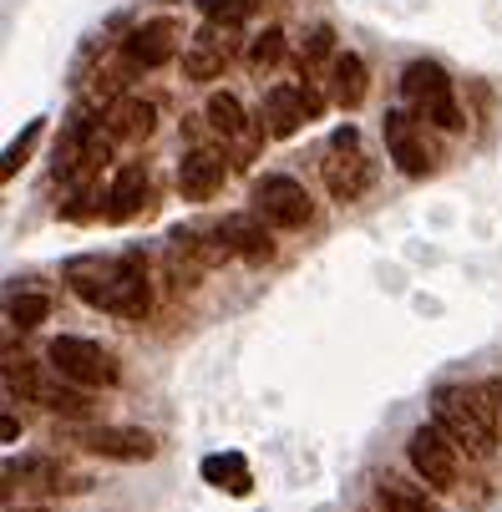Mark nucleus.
Returning a JSON list of instances; mask_svg holds the SVG:
<instances>
[{
    "mask_svg": "<svg viewBox=\"0 0 502 512\" xmlns=\"http://www.w3.org/2000/svg\"><path fill=\"white\" fill-rule=\"evenodd\" d=\"M153 310V279H148V259H142L137 249L117 254V284H112V305L107 315L117 320H142Z\"/></svg>",
    "mask_w": 502,
    "mask_h": 512,
    "instance_id": "nucleus-12",
    "label": "nucleus"
},
{
    "mask_svg": "<svg viewBox=\"0 0 502 512\" xmlns=\"http://www.w3.org/2000/svg\"><path fill=\"white\" fill-rule=\"evenodd\" d=\"M46 360L56 365L66 381H77V386H87V391H107V386L122 381L117 355L102 350V345L87 340V335H56V340L46 345Z\"/></svg>",
    "mask_w": 502,
    "mask_h": 512,
    "instance_id": "nucleus-4",
    "label": "nucleus"
},
{
    "mask_svg": "<svg viewBox=\"0 0 502 512\" xmlns=\"http://www.w3.org/2000/svg\"><path fill=\"white\" fill-rule=\"evenodd\" d=\"M224 239L234 244V254L244 259V264H254V269H264L269 259H274V234L264 229V218L259 213H234V218H224Z\"/></svg>",
    "mask_w": 502,
    "mask_h": 512,
    "instance_id": "nucleus-18",
    "label": "nucleus"
},
{
    "mask_svg": "<svg viewBox=\"0 0 502 512\" xmlns=\"http://www.w3.org/2000/svg\"><path fill=\"white\" fill-rule=\"evenodd\" d=\"M77 447H87L102 462H153L158 436L142 426H87V431H77Z\"/></svg>",
    "mask_w": 502,
    "mask_h": 512,
    "instance_id": "nucleus-8",
    "label": "nucleus"
},
{
    "mask_svg": "<svg viewBox=\"0 0 502 512\" xmlns=\"http://www.w3.org/2000/svg\"><path fill=\"white\" fill-rule=\"evenodd\" d=\"M224 178H229V158H224L219 148H193V153L178 163V193H183L188 203H208L213 193L224 188Z\"/></svg>",
    "mask_w": 502,
    "mask_h": 512,
    "instance_id": "nucleus-15",
    "label": "nucleus"
},
{
    "mask_svg": "<svg viewBox=\"0 0 502 512\" xmlns=\"http://www.w3.org/2000/svg\"><path fill=\"white\" fill-rule=\"evenodd\" d=\"M0 436H6V442H16V436H21V421L6 411V421H0Z\"/></svg>",
    "mask_w": 502,
    "mask_h": 512,
    "instance_id": "nucleus-29",
    "label": "nucleus"
},
{
    "mask_svg": "<svg viewBox=\"0 0 502 512\" xmlns=\"http://www.w3.org/2000/svg\"><path fill=\"white\" fill-rule=\"evenodd\" d=\"M300 122H310V112H305V92L295 82H279V87L264 92V107H259V132L264 137L284 142V137L300 132Z\"/></svg>",
    "mask_w": 502,
    "mask_h": 512,
    "instance_id": "nucleus-16",
    "label": "nucleus"
},
{
    "mask_svg": "<svg viewBox=\"0 0 502 512\" xmlns=\"http://www.w3.org/2000/svg\"><path fill=\"white\" fill-rule=\"evenodd\" d=\"M203 477L213 482V487H224L229 497H244L254 482H249V467H244V457L239 452H224V457H208L203 462Z\"/></svg>",
    "mask_w": 502,
    "mask_h": 512,
    "instance_id": "nucleus-23",
    "label": "nucleus"
},
{
    "mask_svg": "<svg viewBox=\"0 0 502 512\" xmlns=\"http://www.w3.org/2000/svg\"><path fill=\"white\" fill-rule=\"evenodd\" d=\"M178 21L173 16H158V21H142L137 31H127V41H122V61L132 66V71H158V66H168L173 56H178Z\"/></svg>",
    "mask_w": 502,
    "mask_h": 512,
    "instance_id": "nucleus-9",
    "label": "nucleus"
},
{
    "mask_svg": "<svg viewBox=\"0 0 502 512\" xmlns=\"http://www.w3.org/2000/svg\"><path fill=\"white\" fill-rule=\"evenodd\" d=\"M203 117H208V127H213V132L229 137V142L249 132V117H244L239 97H229V92H213V97L203 102Z\"/></svg>",
    "mask_w": 502,
    "mask_h": 512,
    "instance_id": "nucleus-21",
    "label": "nucleus"
},
{
    "mask_svg": "<svg viewBox=\"0 0 502 512\" xmlns=\"http://www.w3.org/2000/svg\"><path fill=\"white\" fill-rule=\"evenodd\" d=\"M325 56H335V31H330V26H315L310 41H305V51H300V71H310V66L325 61Z\"/></svg>",
    "mask_w": 502,
    "mask_h": 512,
    "instance_id": "nucleus-28",
    "label": "nucleus"
},
{
    "mask_svg": "<svg viewBox=\"0 0 502 512\" xmlns=\"http://www.w3.org/2000/svg\"><path fill=\"white\" fill-rule=\"evenodd\" d=\"M21 512H51V507H21Z\"/></svg>",
    "mask_w": 502,
    "mask_h": 512,
    "instance_id": "nucleus-31",
    "label": "nucleus"
},
{
    "mask_svg": "<svg viewBox=\"0 0 502 512\" xmlns=\"http://www.w3.org/2000/svg\"><path fill=\"white\" fill-rule=\"evenodd\" d=\"M376 497H381V507H386V512H442V507L432 502V487H426V482H421V487H406V482L386 477Z\"/></svg>",
    "mask_w": 502,
    "mask_h": 512,
    "instance_id": "nucleus-22",
    "label": "nucleus"
},
{
    "mask_svg": "<svg viewBox=\"0 0 502 512\" xmlns=\"http://www.w3.org/2000/svg\"><path fill=\"white\" fill-rule=\"evenodd\" d=\"M46 137V117H36V122H26V132L11 142V148H6V163H0V178H16L21 168H26V158L36 153V142Z\"/></svg>",
    "mask_w": 502,
    "mask_h": 512,
    "instance_id": "nucleus-24",
    "label": "nucleus"
},
{
    "mask_svg": "<svg viewBox=\"0 0 502 512\" xmlns=\"http://www.w3.org/2000/svg\"><path fill=\"white\" fill-rule=\"evenodd\" d=\"M148 188H153V178H148V168L142 163H127V168H117V178H112V188H107V208H102V218L107 224H127V218H137L142 213V203H148Z\"/></svg>",
    "mask_w": 502,
    "mask_h": 512,
    "instance_id": "nucleus-17",
    "label": "nucleus"
},
{
    "mask_svg": "<svg viewBox=\"0 0 502 512\" xmlns=\"http://www.w3.org/2000/svg\"><path fill=\"white\" fill-rule=\"evenodd\" d=\"M234 26H219V21H208L188 46H183V77L188 82H219L224 77V66L234 61Z\"/></svg>",
    "mask_w": 502,
    "mask_h": 512,
    "instance_id": "nucleus-11",
    "label": "nucleus"
},
{
    "mask_svg": "<svg viewBox=\"0 0 502 512\" xmlns=\"http://www.w3.org/2000/svg\"><path fill=\"white\" fill-rule=\"evenodd\" d=\"M325 188H330V198H340V203H355V198L371 188V163H366V153H361V132H355V127H335V137H330Z\"/></svg>",
    "mask_w": 502,
    "mask_h": 512,
    "instance_id": "nucleus-6",
    "label": "nucleus"
},
{
    "mask_svg": "<svg viewBox=\"0 0 502 512\" xmlns=\"http://www.w3.org/2000/svg\"><path fill=\"white\" fill-rule=\"evenodd\" d=\"M386 153H391V163L406 173V178H426L432 173V153H426V137H421V127H416V117L406 112V107H396V112H386Z\"/></svg>",
    "mask_w": 502,
    "mask_h": 512,
    "instance_id": "nucleus-13",
    "label": "nucleus"
},
{
    "mask_svg": "<svg viewBox=\"0 0 502 512\" xmlns=\"http://www.w3.org/2000/svg\"><path fill=\"white\" fill-rule=\"evenodd\" d=\"M66 284H71V295L87 300L92 310H107L112 305V284H117V259H102V254L66 259Z\"/></svg>",
    "mask_w": 502,
    "mask_h": 512,
    "instance_id": "nucleus-14",
    "label": "nucleus"
},
{
    "mask_svg": "<svg viewBox=\"0 0 502 512\" xmlns=\"http://www.w3.org/2000/svg\"><path fill=\"white\" fill-rule=\"evenodd\" d=\"M198 11L208 21H219V26H244L254 6H249V0H198Z\"/></svg>",
    "mask_w": 502,
    "mask_h": 512,
    "instance_id": "nucleus-27",
    "label": "nucleus"
},
{
    "mask_svg": "<svg viewBox=\"0 0 502 512\" xmlns=\"http://www.w3.org/2000/svg\"><path fill=\"white\" fill-rule=\"evenodd\" d=\"M6 482H21L41 497H77V492H92V477L71 472L66 462L56 457H26V462H6Z\"/></svg>",
    "mask_w": 502,
    "mask_h": 512,
    "instance_id": "nucleus-10",
    "label": "nucleus"
},
{
    "mask_svg": "<svg viewBox=\"0 0 502 512\" xmlns=\"http://www.w3.org/2000/svg\"><path fill=\"white\" fill-rule=\"evenodd\" d=\"M432 421L452 436V442L467 457H492L497 452V436H502V416L492 406L487 391H467V386H442L437 391V411Z\"/></svg>",
    "mask_w": 502,
    "mask_h": 512,
    "instance_id": "nucleus-1",
    "label": "nucleus"
},
{
    "mask_svg": "<svg viewBox=\"0 0 502 512\" xmlns=\"http://www.w3.org/2000/svg\"><path fill=\"white\" fill-rule=\"evenodd\" d=\"M6 391L21 396V401H36L46 406L51 416H92V396L87 386L66 381L56 365H31V360H6Z\"/></svg>",
    "mask_w": 502,
    "mask_h": 512,
    "instance_id": "nucleus-2",
    "label": "nucleus"
},
{
    "mask_svg": "<svg viewBox=\"0 0 502 512\" xmlns=\"http://www.w3.org/2000/svg\"><path fill=\"white\" fill-rule=\"evenodd\" d=\"M249 6H254V11H259V6H264V0H249Z\"/></svg>",
    "mask_w": 502,
    "mask_h": 512,
    "instance_id": "nucleus-32",
    "label": "nucleus"
},
{
    "mask_svg": "<svg viewBox=\"0 0 502 512\" xmlns=\"http://www.w3.org/2000/svg\"><path fill=\"white\" fill-rule=\"evenodd\" d=\"M401 97L416 107L421 122H432L442 132H462V107H457L452 77H447L437 61H411L401 71Z\"/></svg>",
    "mask_w": 502,
    "mask_h": 512,
    "instance_id": "nucleus-3",
    "label": "nucleus"
},
{
    "mask_svg": "<svg viewBox=\"0 0 502 512\" xmlns=\"http://www.w3.org/2000/svg\"><path fill=\"white\" fill-rule=\"evenodd\" d=\"M254 213L264 218L269 229H305L310 213H315V203H310L305 183L284 178V173H269V178L254 183Z\"/></svg>",
    "mask_w": 502,
    "mask_h": 512,
    "instance_id": "nucleus-7",
    "label": "nucleus"
},
{
    "mask_svg": "<svg viewBox=\"0 0 502 512\" xmlns=\"http://www.w3.org/2000/svg\"><path fill=\"white\" fill-rule=\"evenodd\" d=\"M482 391H487V396H492V406H497V416H502V376H497V381H487V386H482Z\"/></svg>",
    "mask_w": 502,
    "mask_h": 512,
    "instance_id": "nucleus-30",
    "label": "nucleus"
},
{
    "mask_svg": "<svg viewBox=\"0 0 502 512\" xmlns=\"http://www.w3.org/2000/svg\"><path fill=\"white\" fill-rule=\"evenodd\" d=\"M153 127H158V107L142 97H117L102 117V132L112 142H142V137H153Z\"/></svg>",
    "mask_w": 502,
    "mask_h": 512,
    "instance_id": "nucleus-19",
    "label": "nucleus"
},
{
    "mask_svg": "<svg viewBox=\"0 0 502 512\" xmlns=\"http://www.w3.org/2000/svg\"><path fill=\"white\" fill-rule=\"evenodd\" d=\"M406 457H411L416 477H421L426 487H432V492H457V482H462V447L452 442V436H447L437 421L411 431Z\"/></svg>",
    "mask_w": 502,
    "mask_h": 512,
    "instance_id": "nucleus-5",
    "label": "nucleus"
},
{
    "mask_svg": "<svg viewBox=\"0 0 502 512\" xmlns=\"http://www.w3.org/2000/svg\"><path fill=\"white\" fill-rule=\"evenodd\" d=\"M51 320V300L46 295H16L11 300V325L16 330H36V325H46Z\"/></svg>",
    "mask_w": 502,
    "mask_h": 512,
    "instance_id": "nucleus-26",
    "label": "nucleus"
},
{
    "mask_svg": "<svg viewBox=\"0 0 502 512\" xmlns=\"http://www.w3.org/2000/svg\"><path fill=\"white\" fill-rule=\"evenodd\" d=\"M366 92H371L366 61L355 56V51H335V56H330V102L345 107V112H355V107L366 102Z\"/></svg>",
    "mask_w": 502,
    "mask_h": 512,
    "instance_id": "nucleus-20",
    "label": "nucleus"
},
{
    "mask_svg": "<svg viewBox=\"0 0 502 512\" xmlns=\"http://www.w3.org/2000/svg\"><path fill=\"white\" fill-rule=\"evenodd\" d=\"M279 56H284V31L279 26H269V31H259L249 41V71H259V77L269 66H279Z\"/></svg>",
    "mask_w": 502,
    "mask_h": 512,
    "instance_id": "nucleus-25",
    "label": "nucleus"
}]
</instances>
